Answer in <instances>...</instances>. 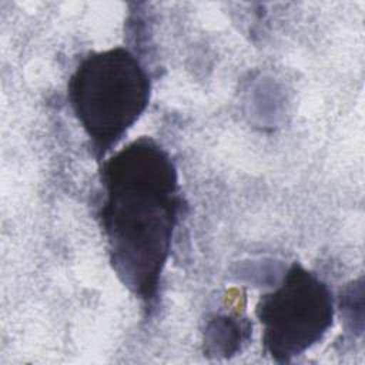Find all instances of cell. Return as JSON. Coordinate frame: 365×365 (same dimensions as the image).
<instances>
[{
    "mask_svg": "<svg viewBox=\"0 0 365 365\" xmlns=\"http://www.w3.org/2000/svg\"><path fill=\"white\" fill-rule=\"evenodd\" d=\"M255 314L262 344L278 362H288L319 342L332 325L334 298L314 272L294 264L282 282L259 298Z\"/></svg>",
    "mask_w": 365,
    "mask_h": 365,
    "instance_id": "3",
    "label": "cell"
},
{
    "mask_svg": "<svg viewBox=\"0 0 365 365\" xmlns=\"http://www.w3.org/2000/svg\"><path fill=\"white\" fill-rule=\"evenodd\" d=\"M241 329V325L230 321L228 318H224L222 321H217L214 324V331L211 341H217V349H221L224 354H230L237 348V342L241 341V332L237 331Z\"/></svg>",
    "mask_w": 365,
    "mask_h": 365,
    "instance_id": "4",
    "label": "cell"
},
{
    "mask_svg": "<svg viewBox=\"0 0 365 365\" xmlns=\"http://www.w3.org/2000/svg\"><path fill=\"white\" fill-rule=\"evenodd\" d=\"M98 217L120 281L151 302L167 262L181 207L177 168L154 140L141 137L107 160Z\"/></svg>",
    "mask_w": 365,
    "mask_h": 365,
    "instance_id": "1",
    "label": "cell"
},
{
    "mask_svg": "<svg viewBox=\"0 0 365 365\" xmlns=\"http://www.w3.org/2000/svg\"><path fill=\"white\" fill-rule=\"evenodd\" d=\"M151 83L137 57L115 47L84 57L68 81V100L97 155H104L148 106Z\"/></svg>",
    "mask_w": 365,
    "mask_h": 365,
    "instance_id": "2",
    "label": "cell"
}]
</instances>
